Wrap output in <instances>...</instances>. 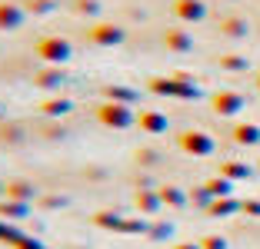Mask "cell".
Here are the masks:
<instances>
[{"label": "cell", "instance_id": "1", "mask_svg": "<svg viewBox=\"0 0 260 249\" xmlns=\"http://www.w3.org/2000/svg\"><path fill=\"white\" fill-rule=\"evenodd\" d=\"M37 57L60 67V63H67L70 57H74V47H70V40H63V37H44L37 44Z\"/></svg>", "mask_w": 260, "mask_h": 249}, {"label": "cell", "instance_id": "2", "mask_svg": "<svg viewBox=\"0 0 260 249\" xmlns=\"http://www.w3.org/2000/svg\"><path fill=\"white\" fill-rule=\"evenodd\" d=\"M97 120L110 130H127L134 123V113H130L127 103H117V100H107V103L97 110Z\"/></svg>", "mask_w": 260, "mask_h": 249}, {"label": "cell", "instance_id": "3", "mask_svg": "<svg viewBox=\"0 0 260 249\" xmlns=\"http://www.w3.org/2000/svg\"><path fill=\"white\" fill-rule=\"evenodd\" d=\"M177 143H180V150L190 153V156H207V153H214V140L207 133H200V130H187V133L177 136Z\"/></svg>", "mask_w": 260, "mask_h": 249}, {"label": "cell", "instance_id": "4", "mask_svg": "<svg viewBox=\"0 0 260 249\" xmlns=\"http://www.w3.org/2000/svg\"><path fill=\"white\" fill-rule=\"evenodd\" d=\"M87 37H90V44H97V47H117V44H123V27H117V23H93L90 30H87Z\"/></svg>", "mask_w": 260, "mask_h": 249}, {"label": "cell", "instance_id": "5", "mask_svg": "<svg viewBox=\"0 0 260 249\" xmlns=\"http://www.w3.org/2000/svg\"><path fill=\"white\" fill-rule=\"evenodd\" d=\"M210 106H214V113H220V116H230V113H237L240 106H244V100L237 97V93H214V100H210Z\"/></svg>", "mask_w": 260, "mask_h": 249}, {"label": "cell", "instance_id": "6", "mask_svg": "<svg viewBox=\"0 0 260 249\" xmlns=\"http://www.w3.org/2000/svg\"><path fill=\"white\" fill-rule=\"evenodd\" d=\"M23 23V7L20 4H0V30H17Z\"/></svg>", "mask_w": 260, "mask_h": 249}, {"label": "cell", "instance_id": "7", "mask_svg": "<svg viewBox=\"0 0 260 249\" xmlns=\"http://www.w3.org/2000/svg\"><path fill=\"white\" fill-rule=\"evenodd\" d=\"M177 17L180 20H204L207 17V7L200 4V0H177Z\"/></svg>", "mask_w": 260, "mask_h": 249}, {"label": "cell", "instance_id": "8", "mask_svg": "<svg viewBox=\"0 0 260 249\" xmlns=\"http://www.w3.org/2000/svg\"><path fill=\"white\" fill-rule=\"evenodd\" d=\"M140 130H147V133H164V130H167V116L157 113V110H144V113H140Z\"/></svg>", "mask_w": 260, "mask_h": 249}, {"label": "cell", "instance_id": "9", "mask_svg": "<svg viewBox=\"0 0 260 249\" xmlns=\"http://www.w3.org/2000/svg\"><path fill=\"white\" fill-rule=\"evenodd\" d=\"M60 83H63V73H60L57 67L40 70V73H37V87H40V90H57Z\"/></svg>", "mask_w": 260, "mask_h": 249}, {"label": "cell", "instance_id": "10", "mask_svg": "<svg viewBox=\"0 0 260 249\" xmlns=\"http://www.w3.org/2000/svg\"><path fill=\"white\" fill-rule=\"evenodd\" d=\"M27 203H20V199H7V203L0 206V219H23L27 216Z\"/></svg>", "mask_w": 260, "mask_h": 249}, {"label": "cell", "instance_id": "11", "mask_svg": "<svg viewBox=\"0 0 260 249\" xmlns=\"http://www.w3.org/2000/svg\"><path fill=\"white\" fill-rule=\"evenodd\" d=\"M164 40H167L170 50H190V47H193V40L187 37L184 30H167V33H164Z\"/></svg>", "mask_w": 260, "mask_h": 249}, {"label": "cell", "instance_id": "12", "mask_svg": "<svg viewBox=\"0 0 260 249\" xmlns=\"http://www.w3.org/2000/svg\"><path fill=\"white\" fill-rule=\"evenodd\" d=\"M234 140H237V143H260V130L250 127V123H244V127L234 130Z\"/></svg>", "mask_w": 260, "mask_h": 249}, {"label": "cell", "instance_id": "13", "mask_svg": "<svg viewBox=\"0 0 260 249\" xmlns=\"http://www.w3.org/2000/svg\"><path fill=\"white\" fill-rule=\"evenodd\" d=\"M7 196L27 203V199H34V186H27V183H7Z\"/></svg>", "mask_w": 260, "mask_h": 249}, {"label": "cell", "instance_id": "14", "mask_svg": "<svg viewBox=\"0 0 260 249\" xmlns=\"http://www.w3.org/2000/svg\"><path fill=\"white\" fill-rule=\"evenodd\" d=\"M157 206H160V196H157V193H137V210L153 213Z\"/></svg>", "mask_w": 260, "mask_h": 249}, {"label": "cell", "instance_id": "15", "mask_svg": "<svg viewBox=\"0 0 260 249\" xmlns=\"http://www.w3.org/2000/svg\"><path fill=\"white\" fill-rule=\"evenodd\" d=\"M74 10L77 14H87V17H97L100 14V0H74Z\"/></svg>", "mask_w": 260, "mask_h": 249}, {"label": "cell", "instance_id": "16", "mask_svg": "<svg viewBox=\"0 0 260 249\" xmlns=\"http://www.w3.org/2000/svg\"><path fill=\"white\" fill-rule=\"evenodd\" d=\"M70 110H74V103H70V100H54V103H44V113H70Z\"/></svg>", "mask_w": 260, "mask_h": 249}, {"label": "cell", "instance_id": "17", "mask_svg": "<svg viewBox=\"0 0 260 249\" xmlns=\"http://www.w3.org/2000/svg\"><path fill=\"white\" fill-rule=\"evenodd\" d=\"M107 97L117 100V103H127V100H134L137 93H134V90H123V87H107Z\"/></svg>", "mask_w": 260, "mask_h": 249}, {"label": "cell", "instance_id": "18", "mask_svg": "<svg viewBox=\"0 0 260 249\" xmlns=\"http://www.w3.org/2000/svg\"><path fill=\"white\" fill-rule=\"evenodd\" d=\"M93 223H97V226H110V229H120L123 226V219L120 216H110V213H100Z\"/></svg>", "mask_w": 260, "mask_h": 249}, {"label": "cell", "instance_id": "19", "mask_svg": "<svg viewBox=\"0 0 260 249\" xmlns=\"http://www.w3.org/2000/svg\"><path fill=\"white\" fill-rule=\"evenodd\" d=\"M54 7H57L54 0H30V10H34V14H50Z\"/></svg>", "mask_w": 260, "mask_h": 249}, {"label": "cell", "instance_id": "20", "mask_svg": "<svg viewBox=\"0 0 260 249\" xmlns=\"http://www.w3.org/2000/svg\"><path fill=\"white\" fill-rule=\"evenodd\" d=\"M160 199H167V203H184V193L174 189V186H167V189H160Z\"/></svg>", "mask_w": 260, "mask_h": 249}, {"label": "cell", "instance_id": "21", "mask_svg": "<svg viewBox=\"0 0 260 249\" xmlns=\"http://www.w3.org/2000/svg\"><path fill=\"white\" fill-rule=\"evenodd\" d=\"M234 210V203H227V199H223V203H214L210 206V213H214V216H223V213H230Z\"/></svg>", "mask_w": 260, "mask_h": 249}, {"label": "cell", "instance_id": "22", "mask_svg": "<svg viewBox=\"0 0 260 249\" xmlns=\"http://www.w3.org/2000/svg\"><path fill=\"white\" fill-rule=\"evenodd\" d=\"M17 249H44V246H40L37 239H27V236H20V239H17Z\"/></svg>", "mask_w": 260, "mask_h": 249}, {"label": "cell", "instance_id": "23", "mask_svg": "<svg viewBox=\"0 0 260 249\" xmlns=\"http://www.w3.org/2000/svg\"><path fill=\"white\" fill-rule=\"evenodd\" d=\"M223 30H227V33H237V37H240V33H244V23H240V20H234V23H223Z\"/></svg>", "mask_w": 260, "mask_h": 249}, {"label": "cell", "instance_id": "24", "mask_svg": "<svg viewBox=\"0 0 260 249\" xmlns=\"http://www.w3.org/2000/svg\"><path fill=\"white\" fill-rule=\"evenodd\" d=\"M223 173H227V176H244L247 166H223Z\"/></svg>", "mask_w": 260, "mask_h": 249}, {"label": "cell", "instance_id": "25", "mask_svg": "<svg viewBox=\"0 0 260 249\" xmlns=\"http://www.w3.org/2000/svg\"><path fill=\"white\" fill-rule=\"evenodd\" d=\"M204 246H207V249H223V239H207Z\"/></svg>", "mask_w": 260, "mask_h": 249}, {"label": "cell", "instance_id": "26", "mask_svg": "<svg viewBox=\"0 0 260 249\" xmlns=\"http://www.w3.org/2000/svg\"><path fill=\"white\" fill-rule=\"evenodd\" d=\"M177 249H200V246H193V242H184V246H177Z\"/></svg>", "mask_w": 260, "mask_h": 249}, {"label": "cell", "instance_id": "27", "mask_svg": "<svg viewBox=\"0 0 260 249\" xmlns=\"http://www.w3.org/2000/svg\"><path fill=\"white\" fill-rule=\"evenodd\" d=\"M0 193H4V183H0Z\"/></svg>", "mask_w": 260, "mask_h": 249}]
</instances>
